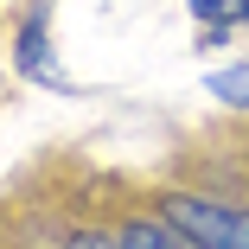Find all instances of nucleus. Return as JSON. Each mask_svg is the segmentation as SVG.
Instances as JSON below:
<instances>
[{"label": "nucleus", "mask_w": 249, "mask_h": 249, "mask_svg": "<svg viewBox=\"0 0 249 249\" xmlns=\"http://www.w3.org/2000/svg\"><path fill=\"white\" fill-rule=\"evenodd\" d=\"M160 217L192 236L198 249H249V211L217 205V198H198V192H166L160 198Z\"/></svg>", "instance_id": "f257e3e1"}, {"label": "nucleus", "mask_w": 249, "mask_h": 249, "mask_svg": "<svg viewBox=\"0 0 249 249\" xmlns=\"http://www.w3.org/2000/svg\"><path fill=\"white\" fill-rule=\"evenodd\" d=\"M13 64H19L26 77H38V83H52V89H71V83H64V71L52 64V52H45V7H32V13L19 19V45H13Z\"/></svg>", "instance_id": "f03ea898"}, {"label": "nucleus", "mask_w": 249, "mask_h": 249, "mask_svg": "<svg viewBox=\"0 0 249 249\" xmlns=\"http://www.w3.org/2000/svg\"><path fill=\"white\" fill-rule=\"evenodd\" d=\"M122 243H128V249H198V243L179 236L166 217H134V224H122Z\"/></svg>", "instance_id": "7ed1b4c3"}, {"label": "nucleus", "mask_w": 249, "mask_h": 249, "mask_svg": "<svg viewBox=\"0 0 249 249\" xmlns=\"http://www.w3.org/2000/svg\"><path fill=\"white\" fill-rule=\"evenodd\" d=\"M205 89L217 96V103H230V109H249V64H230V71H211V77H205Z\"/></svg>", "instance_id": "20e7f679"}, {"label": "nucleus", "mask_w": 249, "mask_h": 249, "mask_svg": "<svg viewBox=\"0 0 249 249\" xmlns=\"http://www.w3.org/2000/svg\"><path fill=\"white\" fill-rule=\"evenodd\" d=\"M192 13L224 32V26H249V0H192Z\"/></svg>", "instance_id": "39448f33"}, {"label": "nucleus", "mask_w": 249, "mask_h": 249, "mask_svg": "<svg viewBox=\"0 0 249 249\" xmlns=\"http://www.w3.org/2000/svg\"><path fill=\"white\" fill-rule=\"evenodd\" d=\"M64 249H128L122 236H103V230H77V236H64Z\"/></svg>", "instance_id": "423d86ee"}]
</instances>
